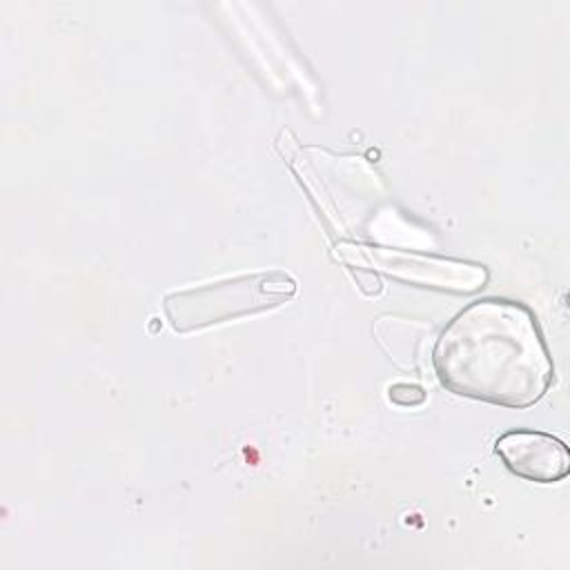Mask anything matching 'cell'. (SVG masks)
<instances>
[{"mask_svg":"<svg viewBox=\"0 0 570 570\" xmlns=\"http://www.w3.org/2000/svg\"><path fill=\"white\" fill-rule=\"evenodd\" d=\"M439 383L463 399L525 410L554 381V363L534 312L512 298L488 296L459 309L432 347Z\"/></svg>","mask_w":570,"mask_h":570,"instance_id":"1","label":"cell"},{"mask_svg":"<svg viewBox=\"0 0 570 570\" xmlns=\"http://www.w3.org/2000/svg\"><path fill=\"white\" fill-rule=\"evenodd\" d=\"M296 294V281L278 269L240 274L218 283L171 292L163 307L176 332H194L283 305Z\"/></svg>","mask_w":570,"mask_h":570,"instance_id":"2","label":"cell"},{"mask_svg":"<svg viewBox=\"0 0 570 570\" xmlns=\"http://www.w3.org/2000/svg\"><path fill=\"white\" fill-rule=\"evenodd\" d=\"M338 258L350 267H367L394 281L448 294H474L485 287L490 272L481 263L407 252L370 243H338Z\"/></svg>","mask_w":570,"mask_h":570,"instance_id":"3","label":"cell"},{"mask_svg":"<svg viewBox=\"0 0 570 570\" xmlns=\"http://www.w3.org/2000/svg\"><path fill=\"white\" fill-rule=\"evenodd\" d=\"M501 463L519 479L550 485L570 472V454L561 439L539 430H510L494 441Z\"/></svg>","mask_w":570,"mask_h":570,"instance_id":"4","label":"cell"},{"mask_svg":"<svg viewBox=\"0 0 570 570\" xmlns=\"http://www.w3.org/2000/svg\"><path fill=\"white\" fill-rule=\"evenodd\" d=\"M387 394H390L392 403L403 405V407L421 405L425 401V396H428L425 390L421 385H414V383H394V385H390Z\"/></svg>","mask_w":570,"mask_h":570,"instance_id":"5","label":"cell"},{"mask_svg":"<svg viewBox=\"0 0 570 570\" xmlns=\"http://www.w3.org/2000/svg\"><path fill=\"white\" fill-rule=\"evenodd\" d=\"M347 269H350V274L354 276V281H356V285H358V289H361L363 294L374 296V294H379V292L383 289V283H381V278H379L376 272H372V269H367V267H347Z\"/></svg>","mask_w":570,"mask_h":570,"instance_id":"6","label":"cell"}]
</instances>
